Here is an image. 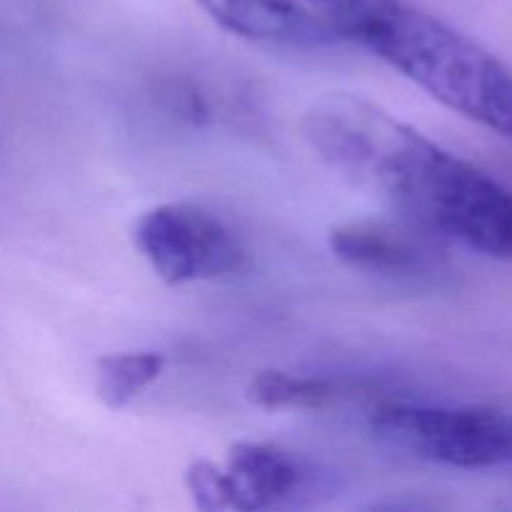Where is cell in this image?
<instances>
[{"instance_id":"6da1fadb","label":"cell","mask_w":512,"mask_h":512,"mask_svg":"<svg viewBox=\"0 0 512 512\" xmlns=\"http://www.w3.org/2000/svg\"><path fill=\"white\" fill-rule=\"evenodd\" d=\"M320 158L410 223L478 253L512 260V190L355 95H330L303 120Z\"/></svg>"},{"instance_id":"7a4b0ae2","label":"cell","mask_w":512,"mask_h":512,"mask_svg":"<svg viewBox=\"0 0 512 512\" xmlns=\"http://www.w3.org/2000/svg\"><path fill=\"white\" fill-rule=\"evenodd\" d=\"M455 113L512 140V73L493 53L408 0H305Z\"/></svg>"},{"instance_id":"3957f363","label":"cell","mask_w":512,"mask_h":512,"mask_svg":"<svg viewBox=\"0 0 512 512\" xmlns=\"http://www.w3.org/2000/svg\"><path fill=\"white\" fill-rule=\"evenodd\" d=\"M370 428L390 448L460 470L512 465V413L448 405H380Z\"/></svg>"},{"instance_id":"277c9868","label":"cell","mask_w":512,"mask_h":512,"mask_svg":"<svg viewBox=\"0 0 512 512\" xmlns=\"http://www.w3.org/2000/svg\"><path fill=\"white\" fill-rule=\"evenodd\" d=\"M133 243L170 285L228 278L248 263L238 235L218 215L190 203H165L140 215Z\"/></svg>"},{"instance_id":"5b68a950","label":"cell","mask_w":512,"mask_h":512,"mask_svg":"<svg viewBox=\"0 0 512 512\" xmlns=\"http://www.w3.org/2000/svg\"><path fill=\"white\" fill-rule=\"evenodd\" d=\"M438 235L420 225L358 220L330 230L328 243L340 263L390 278H430L443 265Z\"/></svg>"},{"instance_id":"8992f818","label":"cell","mask_w":512,"mask_h":512,"mask_svg":"<svg viewBox=\"0 0 512 512\" xmlns=\"http://www.w3.org/2000/svg\"><path fill=\"white\" fill-rule=\"evenodd\" d=\"M228 33L253 43L315 50L340 43V35L310 5L298 0H198Z\"/></svg>"},{"instance_id":"52a82bcc","label":"cell","mask_w":512,"mask_h":512,"mask_svg":"<svg viewBox=\"0 0 512 512\" xmlns=\"http://www.w3.org/2000/svg\"><path fill=\"white\" fill-rule=\"evenodd\" d=\"M233 510H268L288 503L303 488L298 460L268 443H235L223 465Z\"/></svg>"},{"instance_id":"ba28073f","label":"cell","mask_w":512,"mask_h":512,"mask_svg":"<svg viewBox=\"0 0 512 512\" xmlns=\"http://www.w3.org/2000/svg\"><path fill=\"white\" fill-rule=\"evenodd\" d=\"M353 390L340 380L260 370L248 385V398L265 410H323L345 400Z\"/></svg>"},{"instance_id":"9c48e42d","label":"cell","mask_w":512,"mask_h":512,"mask_svg":"<svg viewBox=\"0 0 512 512\" xmlns=\"http://www.w3.org/2000/svg\"><path fill=\"white\" fill-rule=\"evenodd\" d=\"M165 370V355L153 350L105 355L95 363V395L110 410H123L145 393Z\"/></svg>"},{"instance_id":"30bf717a","label":"cell","mask_w":512,"mask_h":512,"mask_svg":"<svg viewBox=\"0 0 512 512\" xmlns=\"http://www.w3.org/2000/svg\"><path fill=\"white\" fill-rule=\"evenodd\" d=\"M185 488H188L193 505L203 512L233 510L230 485L225 470L210 460H195L185 470Z\"/></svg>"}]
</instances>
